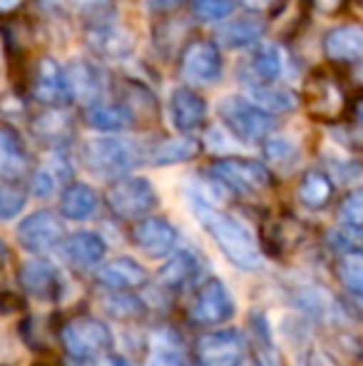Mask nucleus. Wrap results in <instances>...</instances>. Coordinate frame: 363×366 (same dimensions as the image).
Returning a JSON list of instances; mask_svg holds the SVG:
<instances>
[{
	"instance_id": "8",
	"label": "nucleus",
	"mask_w": 363,
	"mask_h": 366,
	"mask_svg": "<svg viewBox=\"0 0 363 366\" xmlns=\"http://www.w3.org/2000/svg\"><path fill=\"white\" fill-rule=\"evenodd\" d=\"M237 312L232 292L227 290L222 280L212 277L207 280L194 294L192 304H189V319L199 327H217V324H227Z\"/></svg>"
},
{
	"instance_id": "21",
	"label": "nucleus",
	"mask_w": 363,
	"mask_h": 366,
	"mask_svg": "<svg viewBox=\"0 0 363 366\" xmlns=\"http://www.w3.org/2000/svg\"><path fill=\"white\" fill-rule=\"evenodd\" d=\"M249 70L254 75V82L279 85L281 80H286V73H289V53L276 43H264L254 50Z\"/></svg>"
},
{
	"instance_id": "1",
	"label": "nucleus",
	"mask_w": 363,
	"mask_h": 366,
	"mask_svg": "<svg viewBox=\"0 0 363 366\" xmlns=\"http://www.w3.org/2000/svg\"><path fill=\"white\" fill-rule=\"evenodd\" d=\"M189 209L194 219L199 222L204 232L212 237V242L219 247L229 264H234L242 272H259L264 267V257L254 242L252 232L242 224L237 217L219 209L214 202H209L204 194H189Z\"/></svg>"
},
{
	"instance_id": "14",
	"label": "nucleus",
	"mask_w": 363,
	"mask_h": 366,
	"mask_svg": "<svg viewBox=\"0 0 363 366\" xmlns=\"http://www.w3.org/2000/svg\"><path fill=\"white\" fill-rule=\"evenodd\" d=\"M167 112H170L172 127H175L180 135H194V132L202 130L204 122H207L209 105L194 87L180 85L172 90Z\"/></svg>"
},
{
	"instance_id": "5",
	"label": "nucleus",
	"mask_w": 363,
	"mask_h": 366,
	"mask_svg": "<svg viewBox=\"0 0 363 366\" xmlns=\"http://www.w3.org/2000/svg\"><path fill=\"white\" fill-rule=\"evenodd\" d=\"M180 75L187 87H214L224 77V58L214 40L194 38L180 53Z\"/></svg>"
},
{
	"instance_id": "11",
	"label": "nucleus",
	"mask_w": 363,
	"mask_h": 366,
	"mask_svg": "<svg viewBox=\"0 0 363 366\" xmlns=\"http://www.w3.org/2000/svg\"><path fill=\"white\" fill-rule=\"evenodd\" d=\"M20 282H23L25 292L38 302H60L68 292V280H65L63 269L48 259H33L25 262L20 269Z\"/></svg>"
},
{
	"instance_id": "10",
	"label": "nucleus",
	"mask_w": 363,
	"mask_h": 366,
	"mask_svg": "<svg viewBox=\"0 0 363 366\" xmlns=\"http://www.w3.org/2000/svg\"><path fill=\"white\" fill-rule=\"evenodd\" d=\"M247 352L244 334L234 327L214 329L197 339V359L202 366H239Z\"/></svg>"
},
{
	"instance_id": "44",
	"label": "nucleus",
	"mask_w": 363,
	"mask_h": 366,
	"mask_svg": "<svg viewBox=\"0 0 363 366\" xmlns=\"http://www.w3.org/2000/svg\"><path fill=\"white\" fill-rule=\"evenodd\" d=\"M356 120H359L361 127H363V97L359 100V105H356Z\"/></svg>"
},
{
	"instance_id": "35",
	"label": "nucleus",
	"mask_w": 363,
	"mask_h": 366,
	"mask_svg": "<svg viewBox=\"0 0 363 366\" xmlns=\"http://www.w3.org/2000/svg\"><path fill=\"white\" fill-rule=\"evenodd\" d=\"M192 8V15L199 20V23H224L234 15L237 10V3L234 0H192L189 3Z\"/></svg>"
},
{
	"instance_id": "27",
	"label": "nucleus",
	"mask_w": 363,
	"mask_h": 366,
	"mask_svg": "<svg viewBox=\"0 0 363 366\" xmlns=\"http://www.w3.org/2000/svg\"><path fill=\"white\" fill-rule=\"evenodd\" d=\"M70 174H73V167H70L68 159H65L63 154H53L43 167L35 169L33 182H30V192L40 199L53 197V194L68 182Z\"/></svg>"
},
{
	"instance_id": "33",
	"label": "nucleus",
	"mask_w": 363,
	"mask_h": 366,
	"mask_svg": "<svg viewBox=\"0 0 363 366\" xmlns=\"http://www.w3.org/2000/svg\"><path fill=\"white\" fill-rule=\"evenodd\" d=\"M339 282L356 302L363 304V254H346L339 264Z\"/></svg>"
},
{
	"instance_id": "16",
	"label": "nucleus",
	"mask_w": 363,
	"mask_h": 366,
	"mask_svg": "<svg viewBox=\"0 0 363 366\" xmlns=\"http://www.w3.org/2000/svg\"><path fill=\"white\" fill-rule=\"evenodd\" d=\"M65 73H68L73 100H80L85 107L102 102V95H105V75H102V70L90 58L70 60L65 65Z\"/></svg>"
},
{
	"instance_id": "30",
	"label": "nucleus",
	"mask_w": 363,
	"mask_h": 366,
	"mask_svg": "<svg viewBox=\"0 0 363 366\" xmlns=\"http://www.w3.org/2000/svg\"><path fill=\"white\" fill-rule=\"evenodd\" d=\"M33 132L43 145L48 147H65L73 137V122L65 112H45L33 122Z\"/></svg>"
},
{
	"instance_id": "15",
	"label": "nucleus",
	"mask_w": 363,
	"mask_h": 366,
	"mask_svg": "<svg viewBox=\"0 0 363 366\" xmlns=\"http://www.w3.org/2000/svg\"><path fill=\"white\" fill-rule=\"evenodd\" d=\"M150 274L132 257H115L97 269V285L107 292H135L147 287Z\"/></svg>"
},
{
	"instance_id": "9",
	"label": "nucleus",
	"mask_w": 363,
	"mask_h": 366,
	"mask_svg": "<svg viewBox=\"0 0 363 366\" xmlns=\"http://www.w3.org/2000/svg\"><path fill=\"white\" fill-rule=\"evenodd\" d=\"M18 244L30 254H48L55 247L63 244L65 239V227L60 217L50 209H38V212L28 214L25 219H20L18 229Z\"/></svg>"
},
{
	"instance_id": "6",
	"label": "nucleus",
	"mask_w": 363,
	"mask_h": 366,
	"mask_svg": "<svg viewBox=\"0 0 363 366\" xmlns=\"http://www.w3.org/2000/svg\"><path fill=\"white\" fill-rule=\"evenodd\" d=\"M209 172L219 184L239 194H257L272 184V169L252 157H219Z\"/></svg>"
},
{
	"instance_id": "12",
	"label": "nucleus",
	"mask_w": 363,
	"mask_h": 366,
	"mask_svg": "<svg viewBox=\"0 0 363 366\" xmlns=\"http://www.w3.org/2000/svg\"><path fill=\"white\" fill-rule=\"evenodd\" d=\"M132 242L152 259H162L177 252L180 232L165 217H142L132 227Z\"/></svg>"
},
{
	"instance_id": "28",
	"label": "nucleus",
	"mask_w": 363,
	"mask_h": 366,
	"mask_svg": "<svg viewBox=\"0 0 363 366\" xmlns=\"http://www.w3.org/2000/svg\"><path fill=\"white\" fill-rule=\"evenodd\" d=\"M296 197L306 209L319 212L334 199V179L324 169H309V172H304L299 187H296Z\"/></svg>"
},
{
	"instance_id": "7",
	"label": "nucleus",
	"mask_w": 363,
	"mask_h": 366,
	"mask_svg": "<svg viewBox=\"0 0 363 366\" xmlns=\"http://www.w3.org/2000/svg\"><path fill=\"white\" fill-rule=\"evenodd\" d=\"M63 347L78 362H92L110 352L112 332L105 322L95 317H78L65 324L63 329Z\"/></svg>"
},
{
	"instance_id": "13",
	"label": "nucleus",
	"mask_w": 363,
	"mask_h": 366,
	"mask_svg": "<svg viewBox=\"0 0 363 366\" xmlns=\"http://www.w3.org/2000/svg\"><path fill=\"white\" fill-rule=\"evenodd\" d=\"M33 95H35V100L43 102L45 107H53V110H60V107L70 105V102H73V92H70L65 65H60L55 58L45 55L38 63V70H35Z\"/></svg>"
},
{
	"instance_id": "38",
	"label": "nucleus",
	"mask_w": 363,
	"mask_h": 366,
	"mask_svg": "<svg viewBox=\"0 0 363 366\" xmlns=\"http://www.w3.org/2000/svg\"><path fill=\"white\" fill-rule=\"evenodd\" d=\"M145 366H194L182 357L177 349H157L147 357Z\"/></svg>"
},
{
	"instance_id": "41",
	"label": "nucleus",
	"mask_w": 363,
	"mask_h": 366,
	"mask_svg": "<svg viewBox=\"0 0 363 366\" xmlns=\"http://www.w3.org/2000/svg\"><path fill=\"white\" fill-rule=\"evenodd\" d=\"M341 3H344V0H314L316 10H321V13H334Z\"/></svg>"
},
{
	"instance_id": "43",
	"label": "nucleus",
	"mask_w": 363,
	"mask_h": 366,
	"mask_svg": "<svg viewBox=\"0 0 363 366\" xmlns=\"http://www.w3.org/2000/svg\"><path fill=\"white\" fill-rule=\"evenodd\" d=\"M20 3H23V0H0V13H5V10L18 8Z\"/></svg>"
},
{
	"instance_id": "40",
	"label": "nucleus",
	"mask_w": 363,
	"mask_h": 366,
	"mask_svg": "<svg viewBox=\"0 0 363 366\" xmlns=\"http://www.w3.org/2000/svg\"><path fill=\"white\" fill-rule=\"evenodd\" d=\"M184 3H187V0H147V5H150L155 13H172V10L182 8Z\"/></svg>"
},
{
	"instance_id": "3",
	"label": "nucleus",
	"mask_w": 363,
	"mask_h": 366,
	"mask_svg": "<svg viewBox=\"0 0 363 366\" xmlns=\"http://www.w3.org/2000/svg\"><path fill=\"white\" fill-rule=\"evenodd\" d=\"M224 130L242 145H262L276 130V115L262 110L244 95H227L217 102Z\"/></svg>"
},
{
	"instance_id": "22",
	"label": "nucleus",
	"mask_w": 363,
	"mask_h": 366,
	"mask_svg": "<svg viewBox=\"0 0 363 366\" xmlns=\"http://www.w3.org/2000/svg\"><path fill=\"white\" fill-rule=\"evenodd\" d=\"M202 152V145L194 135H175L165 137L157 145L147 149V162L155 164V167H172V164H182L194 159Z\"/></svg>"
},
{
	"instance_id": "36",
	"label": "nucleus",
	"mask_w": 363,
	"mask_h": 366,
	"mask_svg": "<svg viewBox=\"0 0 363 366\" xmlns=\"http://www.w3.org/2000/svg\"><path fill=\"white\" fill-rule=\"evenodd\" d=\"M339 224H363V184L351 189L339 204Z\"/></svg>"
},
{
	"instance_id": "24",
	"label": "nucleus",
	"mask_w": 363,
	"mask_h": 366,
	"mask_svg": "<svg viewBox=\"0 0 363 366\" xmlns=\"http://www.w3.org/2000/svg\"><path fill=\"white\" fill-rule=\"evenodd\" d=\"M262 38H264V23L259 18H254V15L229 18L217 33V40L229 50L254 48Z\"/></svg>"
},
{
	"instance_id": "29",
	"label": "nucleus",
	"mask_w": 363,
	"mask_h": 366,
	"mask_svg": "<svg viewBox=\"0 0 363 366\" xmlns=\"http://www.w3.org/2000/svg\"><path fill=\"white\" fill-rule=\"evenodd\" d=\"M244 97H249L254 105L272 112V115L274 112H291V110H296V105H299V100H296V95L289 90V87L264 85V82H254V80L247 82V95Z\"/></svg>"
},
{
	"instance_id": "23",
	"label": "nucleus",
	"mask_w": 363,
	"mask_h": 366,
	"mask_svg": "<svg viewBox=\"0 0 363 366\" xmlns=\"http://www.w3.org/2000/svg\"><path fill=\"white\" fill-rule=\"evenodd\" d=\"M100 209V194L88 182H73L60 194V214L70 222H88Z\"/></svg>"
},
{
	"instance_id": "39",
	"label": "nucleus",
	"mask_w": 363,
	"mask_h": 366,
	"mask_svg": "<svg viewBox=\"0 0 363 366\" xmlns=\"http://www.w3.org/2000/svg\"><path fill=\"white\" fill-rule=\"evenodd\" d=\"M88 366H135L130 359L120 357V354H102V357L92 359V362H85Z\"/></svg>"
},
{
	"instance_id": "46",
	"label": "nucleus",
	"mask_w": 363,
	"mask_h": 366,
	"mask_svg": "<svg viewBox=\"0 0 363 366\" xmlns=\"http://www.w3.org/2000/svg\"><path fill=\"white\" fill-rule=\"evenodd\" d=\"M239 366H247V364H239Z\"/></svg>"
},
{
	"instance_id": "37",
	"label": "nucleus",
	"mask_w": 363,
	"mask_h": 366,
	"mask_svg": "<svg viewBox=\"0 0 363 366\" xmlns=\"http://www.w3.org/2000/svg\"><path fill=\"white\" fill-rule=\"evenodd\" d=\"M25 209V194L13 184H0V222L15 219Z\"/></svg>"
},
{
	"instance_id": "42",
	"label": "nucleus",
	"mask_w": 363,
	"mask_h": 366,
	"mask_svg": "<svg viewBox=\"0 0 363 366\" xmlns=\"http://www.w3.org/2000/svg\"><path fill=\"white\" fill-rule=\"evenodd\" d=\"M244 3H247V8H252V10H267V8H272L276 0H244Z\"/></svg>"
},
{
	"instance_id": "19",
	"label": "nucleus",
	"mask_w": 363,
	"mask_h": 366,
	"mask_svg": "<svg viewBox=\"0 0 363 366\" xmlns=\"http://www.w3.org/2000/svg\"><path fill=\"white\" fill-rule=\"evenodd\" d=\"M60 247H63L65 259L73 267H80V269H90V267L102 264V259L107 254V242L97 232L90 229L73 232L70 237H65Z\"/></svg>"
},
{
	"instance_id": "18",
	"label": "nucleus",
	"mask_w": 363,
	"mask_h": 366,
	"mask_svg": "<svg viewBox=\"0 0 363 366\" xmlns=\"http://www.w3.org/2000/svg\"><path fill=\"white\" fill-rule=\"evenodd\" d=\"M324 55L334 63H361L363 60V25H334L321 40Z\"/></svg>"
},
{
	"instance_id": "31",
	"label": "nucleus",
	"mask_w": 363,
	"mask_h": 366,
	"mask_svg": "<svg viewBox=\"0 0 363 366\" xmlns=\"http://www.w3.org/2000/svg\"><path fill=\"white\" fill-rule=\"evenodd\" d=\"M264 164L274 167L279 172H291L301 162V147L286 135H272L262 142Z\"/></svg>"
},
{
	"instance_id": "45",
	"label": "nucleus",
	"mask_w": 363,
	"mask_h": 366,
	"mask_svg": "<svg viewBox=\"0 0 363 366\" xmlns=\"http://www.w3.org/2000/svg\"><path fill=\"white\" fill-rule=\"evenodd\" d=\"M359 80L363 82V60H361V65H359Z\"/></svg>"
},
{
	"instance_id": "32",
	"label": "nucleus",
	"mask_w": 363,
	"mask_h": 366,
	"mask_svg": "<svg viewBox=\"0 0 363 366\" xmlns=\"http://www.w3.org/2000/svg\"><path fill=\"white\" fill-rule=\"evenodd\" d=\"M102 309L110 314L112 319H137L145 314V302L135 297L132 292H110L102 299Z\"/></svg>"
},
{
	"instance_id": "26",
	"label": "nucleus",
	"mask_w": 363,
	"mask_h": 366,
	"mask_svg": "<svg viewBox=\"0 0 363 366\" xmlns=\"http://www.w3.org/2000/svg\"><path fill=\"white\" fill-rule=\"evenodd\" d=\"M197 269H199V262H197V257H194V252L192 249H177L175 254L167 257V262L160 267V272H157V282H160L165 290L177 292L194 280Z\"/></svg>"
},
{
	"instance_id": "17",
	"label": "nucleus",
	"mask_w": 363,
	"mask_h": 366,
	"mask_svg": "<svg viewBox=\"0 0 363 366\" xmlns=\"http://www.w3.org/2000/svg\"><path fill=\"white\" fill-rule=\"evenodd\" d=\"M88 43L90 50L100 58L107 60H122L132 53V35L125 28L115 23V20H95L88 28Z\"/></svg>"
},
{
	"instance_id": "4",
	"label": "nucleus",
	"mask_w": 363,
	"mask_h": 366,
	"mask_svg": "<svg viewBox=\"0 0 363 366\" xmlns=\"http://www.w3.org/2000/svg\"><path fill=\"white\" fill-rule=\"evenodd\" d=\"M105 202L115 217L137 219L147 217L160 204V194H157V187L152 184V179L130 174V177L110 182V187L105 192Z\"/></svg>"
},
{
	"instance_id": "34",
	"label": "nucleus",
	"mask_w": 363,
	"mask_h": 366,
	"mask_svg": "<svg viewBox=\"0 0 363 366\" xmlns=\"http://www.w3.org/2000/svg\"><path fill=\"white\" fill-rule=\"evenodd\" d=\"M329 244L331 249L341 252V254H363V224H339L329 232Z\"/></svg>"
},
{
	"instance_id": "25",
	"label": "nucleus",
	"mask_w": 363,
	"mask_h": 366,
	"mask_svg": "<svg viewBox=\"0 0 363 366\" xmlns=\"http://www.w3.org/2000/svg\"><path fill=\"white\" fill-rule=\"evenodd\" d=\"M30 164V154L18 132L0 127V179H18Z\"/></svg>"
},
{
	"instance_id": "20",
	"label": "nucleus",
	"mask_w": 363,
	"mask_h": 366,
	"mask_svg": "<svg viewBox=\"0 0 363 366\" xmlns=\"http://www.w3.org/2000/svg\"><path fill=\"white\" fill-rule=\"evenodd\" d=\"M85 122L88 127L105 135H117L135 127V110L127 102H95L85 107Z\"/></svg>"
},
{
	"instance_id": "2",
	"label": "nucleus",
	"mask_w": 363,
	"mask_h": 366,
	"mask_svg": "<svg viewBox=\"0 0 363 366\" xmlns=\"http://www.w3.org/2000/svg\"><path fill=\"white\" fill-rule=\"evenodd\" d=\"M80 157H83V164L88 172H92L100 179H110V182L130 177L132 169L142 162L140 149H137L135 142L117 135L90 137L83 145Z\"/></svg>"
}]
</instances>
